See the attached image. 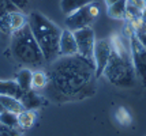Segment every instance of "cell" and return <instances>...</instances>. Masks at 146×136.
<instances>
[{"instance_id":"6da1fadb","label":"cell","mask_w":146,"mask_h":136,"mask_svg":"<svg viewBox=\"0 0 146 136\" xmlns=\"http://www.w3.org/2000/svg\"><path fill=\"white\" fill-rule=\"evenodd\" d=\"M46 74L49 82L45 95L56 104L81 101L94 95L97 90L94 63L79 55L57 57L49 63Z\"/></svg>"},{"instance_id":"7a4b0ae2","label":"cell","mask_w":146,"mask_h":136,"mask_svg":"<svg viewBox=\"0 0 146 136\" xmlns=\"http://www.w3.org/2000/svg\"><path fill=\"white\" fill-rule=\"evenodd\" d=\"M112 44V53L102 76L111 84L121 89H130L137 82V75L131 61L130 53V42H124L123 38L117 34L111 37Z\"/></svg>"},{"instance_id":"3957f363","label":"cell","mask_w":146,"mask_h":136,"mask_svg":"<svg viewBox=\"0 0 146 136\" xmlns=\"http://www.w3.org/2000/svg\"><path fill=\"white\" fill-rule=\"evenodd\" d=\"M27 25L44 55L46 64L60 57L59 41H60L62 29L40 11H32L27 15Z\"/></svg>"},{"instance_id":"277c9868","label":"cell","mask_w":146,"mask_h":136,"mask_svg":"<svg viewBox=\"0 0 146 136\" xmlns=\"http://www.w3.org/2000/svg\"><path fill=\"white\" fill-rule=\"evenodd\" d=\"M10 52L18 64L25 65L27 68H40L46 64L44 55L27 23L11 34Z\"/></svg>"},{"instance_id":"5b68a950","label":"cell","mask_w":146,"mask_h":136,"mask_svg":"<svg viewBox=\"0 0 146 136\" xmlns=\"http://www.w3.org/2000/svg\"><path fill=\"white\" fill-rule=\"evenodd\" d=\"M98 14H100L98 7L94 6L93 3L86 7H82L70 15H66V18H64L66 29L70 32H75V30H79L83 27L92 26V23L98 16Z\"/></svg>"},{"instance_id":"8992f818","label":"cell","mask_w":146,"mask_h":136,"mask_svg":"<svg viewBox=\"0 0 146 136\" xmlns=\"http://www.w3.org/2000/svg\"><path fill=\"white\" fill-rule=\"evenodd\" d=\"M128 42H130V53L135 75L138 79H141L142 83L146 84V49L141 45L135 33L128 37Z\"/></svg>"},{"instance_id":"52a82bcc","label":"cell","mask_w":146,"mask_h":136,"mask_svg":"<svg viewBox=\"0 0 146 136\" xmlns=\"http://www.w3.org/2000/svg\"><path fill=\"white\" fill-rule=\"evenodd\" d=\"M72 33H74V38H75L76 42L78 55L90 60V61H93V49H94L96 44V35L93 27L88 26L83 27V29H79V30H75Z\"/></svg>"},{"instance_id":"ba28073f","label":"cell","mask_w":146,"mask_h":136,"mask_svg":"<svg viewBox=\"0 0 146 136\" xmlns=\"http://www.w3.org/2000/svg\"><path fill=\"white\" fill-rule=\"evenodd\" d=\"M111 53H112L111 39L107 38L96 39L94 49H93V63H94L96 78L97 79L102 76V72H104L105 67L108 64Z\"/></svg>"},{"instance_id":"9c48e42d","label":"cell","mask_w":146,"mask_h":136,"mask_svg":"<svg viewBox=\"0 0 146 136\" xmlns=\"http://www.w3.org/2000/svg\"><path fill=\"white\" fill-rule=\"evenodd\" d=\"M26 23H27V15L17 10V11L8 12L0 18V32L11 35L14 32H17L21 27L25 26Z\"/></svg>"},{"instance_id":"30bf717a","label":"cell","mask_w":146,"mask_h":136,"mask_svg":"<svg viewBox=\"0 0 146 136\" xmlns=\"http://www.w3.org/2000/svg\"><path fill=\"white\" fill-rule=\"evenodd\" d=\"M59 52H60V56H74V55H78L74 33L67 30V29L62 30V34H60Z\"/></svg>"},{"instance_id":"8fae6325","label":"cell","mask_w":146,"mask_h":136,"mask_svg":"<svg viewBox=\"0 0 146 136\" xmlns=\"http://www.w3.org/2000/svg\"><path fill=\"white\" fill-rule=\"evenodd\" d=\"M21 104L23 105V108L26 110H36L40 109L44 105V97L40 95L36 90H29L25 91L22 98L19 99Z\"/></svg>"},{"instance_id":"7c38bea8","label":"cell","mask_w":146,"mask_h":136,"mask_svg":"<svg viewBox=\"0 0 146 136\" xmlns=\"http://www.w3.org/2000/svg\"><path fill=\"white\" fill-rule=\"evenodd\" d=\"M25 91L18 86V83L14 79H0V95L14 97L17 99H21Z\"/></svg>"},{"instance_id":"4fadbf2b","label":"cell","mask_w":146,"mask_h":136,"mask_svg":"<svg viewBox=\"0 0 146 136\" xmlns=\"http://www.w3.org/2000/svg\"><path fill=\"white\" fill-rule=\"evenodd\" d=\"M32 78H33V71L30 68H21L17 75H15V82L23 91L32 90Z\"/></svg>"},{"instance_id":"5bb4252c","label":"cell","mask_w":146,"mask_h":136,"mask_svg":"<svg viewBox=\"0 0 146 136\" xmlns=\"http://www.w3.org/2000/svg\"><path fill=\"white\" fill-rule=\"evenodd\" d=\"M93 0H60V10L64 15H70L74 11L92 4Z\"/></svg>"},{"instance_id":"9a60e30c","label":"cell","mask_w":146,"mask_h":136,"mask_svg":"<svg viewBox=\"0 0 146 136\" xmlns=\"http://www.w3.org/2000/svg\"><path fill=\"white\" fill-rule=\"evenodd\" d=\"M0 105L3 106V109L6 112H11L15 114H19L21 112H23L25 108L21 104V101L14 97H7V95H0Z\"/></svg>"},{"instance_id":"2e32d148","label":"cell","mask_w":146,"mask_h":136,"mask_svg":"<svg viewBox=\"0 0 146 136\" xmlns=\"http://www.w3.org/2000/svg\"><path fill=\"white\" fill-rule=\"evenodd\" d=\"M37 113L36 110H23L18 114V127L19 129H30L36 124Z\"/></svg>"},{"instance_id":"e0dca14e","label":"cell","mask_w":146,"mask_h":136,"mask_svg":"<svg viewBox=\"0 0 146 136\" xmlns=\"http://www.w3.org/2000/svg\"><path fill=\"white\" fill-rule=\"evenodd\" d=\"M126 7H127V0H119L112 6L107 7V14L112 19L123 20L126 18Z\"/></svg>"},{"instance_id":"ac0fdd59","label":"cell","mask_w":146,"mask_h":136,"mask_svg":"<svg viewBox=\"0 0 146 136\" xmlns=\"http://www.w3.org/2000/svg\"><path fill=\"white\" fill-rule=\"evenodd\" d=\"M48 82H49V76L46 71H40V70L34 71L32 78V90H45V87L48 86Z\"/></svg>"},{"instance_id":"d6986e66","label":"cell","mask_w":146,"mask_h":136,"mask_svg":"<svg viewBox=\"0 0 146 136\" xmlns=\"http://www.w3.org/2000/svg\"><path fill=\"white\" fill-rule=\"evenodd\" d=\"M0 123L7 125V127H13V128H19L18 127V114L11 113V112H1L0 113Z\"/></svg>"},{"instance_id":"ffe728a7","label":"cell","mask_w":146,"mask_h":136,"mask_svg":"<svg viewBox=\"0 0 146 136\" xmlns=\"http://www.w3.org/2000/svg\"><path fill=\"white\" fill-rule=\"evenodd\" d=\"M115 118H116V121L120 124V125H130L131 121H133L130 112H128L126 108H123V106L116 109V112H115Z\"/></svg>"},{"instance_id":"44dd1931","label":"cell","mask_w":146,"mask_h":136,"mask_svg":"<svg viewBox=\"0 0 146 136\" xmlns=\"http://www.w3.org/2000/svg\"><path fill=\"white\" fill-rule=\"evenodd\" d=\"M0 136H22V132L19 128L7 127V125L0 123Z\"/></svg>"},{"instance_id":"7402d4cb","label":"cell","mask_w":146,"mask_h":136,"mask_svg":"<svg viewBox=\"0 0 146 136\" xmlns=\"http://www.w3.org/2000/svg\"><path fill=\"white\" fill-rule=\"evenodd\" d=\"M18 8L14 6L10 0H0V18L3 15H6L8 12H13V11H17Z\"/></svg>"},{"instance_id":"603a6c76","label":"cell","mask_w":146,"mask_h":136,"mask_svg":"<svg viewBox=\"0 0 146 136\" xmlns=\"http://www.w3.org/2000/svg\"><path fill=\"white\" fill-rule=\"evenodd\" d=\"M10 1L22 12H25L27 10V7L30 6V3H32V0H10Z\"/></svg>"},{"instance_id":"cb8c5ba5","label":"cell","mask_w":146,"mask_h":136,"mask_svg":"<svg viewBox=\"0 0 146 136\" xmlns=\"http://www.w3.org/2000/svg\"><path fill=\"white\" fill-rule=\"evenodd\" d=\"M135 35H137L138 41L141 42V45H142V46H143V48L146 49V30H143V32L135 33Z\"/></svg>"},{"instance_id":"d4e9b609","label":"cell","mask_w":146,"mask_h":136,"mask_svg":"<svg viewBox=\"0 0 146 136\" xmlns=\"http://www.w3.org/2000/svg\"><path fill=\"white\" fill-rule=\"evenodd\" d=\"M116 1H119V0H104V3H105V6L109 7V6H112L113 3H116Z\"/></svg>"},{"instance_id":"484cf974","label":"cell","mask_w":146,"mask_h":136,"mask_svg":"<svg viewBox=\"0 0 146 136\" xmlns=\"http://www.w3.org/2000/svg\"><path fill=\"white\" fill-rule=\"evenodd\" d=\"M1 112H4V109H3V106L0 105V113H1Z\"/></svg>"}]
</instances>
